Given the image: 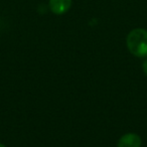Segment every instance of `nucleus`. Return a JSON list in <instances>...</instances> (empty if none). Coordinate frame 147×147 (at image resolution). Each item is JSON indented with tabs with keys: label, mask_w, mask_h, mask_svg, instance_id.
<instances>
[{
	"label": "nucleus",
	"mask_w": 147,
	"mask_h": 147,
	"mask_svg": "<svg viewBox=\"0 0 147 147\" xmlns=\"http://www.w3.org/2000/svg\"><path fill=\"white\" fill-rule=\"evenodd\" d=\"M49 9L57 15L65 14L71 6V0H49Z\"/></svg>",
	"instance_id": "obj_2"
},
{
	"label": "nucleus",
	"mask_w": 147,
	"mask_h": 147,
	"mask_svg": "<svg viewBox=\"0 0 147 147\" xmlns=\"http://www.w3.org/2000/svg\"><path fill=\"white\" fill-rule=\"evenodd\" d=\"M141 144L140 136L135 133H127L118 141V147H141Z\"/></svg>",
	"instance_id": "obj_3"
},
{
	"label": "nucleus",
	"mask_w": 147,
	"mask_h": 147,
	"mask_svg": "<svg viewBox=\"0 0 147 147\" xmlns=\"http://www.w3.org/2000/svg\"><path fill=\"white\" fill-rule=\"evenodd\" d=\"M143 71H144V74L147 76V59L143 63Z\"/></svg>",
	"instance_id": "obj_4"
},
{
	"label": "nucleus",
	"mask_w": 147,
	"mask_h": 147,
	"mask_svg": "<svg viewBox=\"0 0 147 147\" xmlns=\"http://www.w3.org/2000/svg\"><path fill=\"white\" fill-rule=\"evenodd\" d=\"M0 147H5V145H3V144H1V143H0Z\"/></svg>",
	"instance_id": "obj_5"
},
{
	"label": "nucleus",
	"mask_w": 147,
	"mask_h": 147,
	"mask_svg": "<svg viewBox=\"0 0 147 147\" xmlns=\"http://www.w3.org/2000/svg\"><path fill=\"white\" fill-rule=\"evenodd\" d=\"M127 47L133 55L147 57V30L144 28H135L127 35Z\"/></svg>",
	"instance_id": "obj_1"
}]
</instances>
